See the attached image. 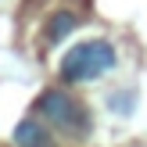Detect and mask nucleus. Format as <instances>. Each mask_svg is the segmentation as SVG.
<instances>
[{"label":"nucleus","instance_id":"obj_1","mask_svg":"<svg viewBox=\"0 0 147 147\" xmlns=\"http://www.w3.org/2000/svg\"><path fill=\"white\" fill-rule=\"evenodd\" d=\"M36 111L47 126H54L57 133L72 136V140H86L90 136V111H86L83 100H76L65 90H43L40 100H36Z\"/></svg>","mask_w":147,"mask_h":147},{"label":"nucleus","instance_id":"obj_2","mask_svg":"<svg viewBox=\"0 0 147 147\" xmlns=\"http://www.w3.org/2000/svg\"><path fill=\"white\" fill-rule=\"evenodd\" d=\"M119 54L108 40H86L76 43L68 54L61 57V79L65 83H93V79L108 76L115 68Z\"/></svg>","mask_w":147,"mask_h":147},{"label":"nucleus","instance_id":"obj_3","mask_svg":"<svg viewBox=\"0 0 147 147\" xmlns=\"http://www.w3.org/2000/svg\"><path fill=\"white\" fill-rule=\"evenodd\" d=\"M14 147H54V136L40 119H22L14 126Z\"/></svg>","mask_w":147,"mask_h":147},{"label":"nucleus","instance_id":"obj_4","mask_svg":"<svg viewBox=\"0 0 147 147\" xmlns=\"http://www.w3.org/2000/svg\"><path fill=\"white\" fill-rule=\"evenodd\" d=\"M76 25H79V18L72 11H57L54 18H50V25H47V43H61Z\"/></svg>","mask_w":147,"mask_h":147}]
</instances>
